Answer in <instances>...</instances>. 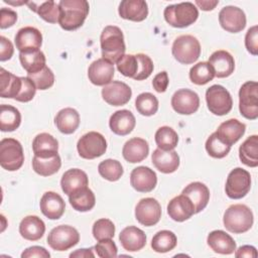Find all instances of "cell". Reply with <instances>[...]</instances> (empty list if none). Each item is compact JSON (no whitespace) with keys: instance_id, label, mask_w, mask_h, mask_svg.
I'll use <instances>...</instances> for the list:
<instances>
[{"instance_id":"6da1fadb","label":"cell","mask_w":258,"mask_h":258,"mask_svg":"<svg viewBox=\"0 0 258 258\" xmlns=\"http://www.w3.org/2000/svg\"><path fill=\"white\" fill-rule=\"evenodd\" d=\"M58 6V24L62 29L69 31L76 30L84 24L90 9L86 0H61Z\"/></svg>"},{"instance_id":"7a4b0ae2","label":"cell","mask_w":258,"mask_h":258,"mask_svg":"<svg viewBox=\"0 0 258 258\" xmlns=\"http://www.w3.org/2000/svg\"><path fill=\"white\" fill-rule=\"evenodd\" d=\"M100 44L103 58L112 63L125 54V42L122 30L115 25L106 26L100 36Z\"/></svg>"},{"instance_id":"3957f363","label":"cell","mask_w":258,"mask_h":258,"mask_svg":"<svg viewBox=\"0 0 258 258\" xmlns=\"http://www.w3.org/2000/svg\"><path fill=\"white\" fill-rule=\"evenodd\" d=\"M254 222L253 213L246 205L236 204L230 206L224 213L225 228L234 234H242L251 229Z\"/></svg>"},{"instance_id":"277c9868","label":"cell","mask_w":258,"mask_h":258,"mask_svg":"<svg viewBox=\"0 0 258 258\" xmlns=\"http://www.w3.org/2000/svg\"><path fill=\"white\" fill-rule=\"evenodd\" d=\"M163 15L165 21L172 27L184 28L197 21L199 11L194 3L181 2L166 6Z\"/></svg>"},{"instance_id":"5b68a950","label":"cell","mask_w":258,"mask_h":258,"mask_svg":"<svg viewBox=\"0 0 258 258\" xmlns=\"http://www.w3.org/2000/svg\"><path fill=\"white\" fill-rule=\"evenodd\" d=\"M171 52L178 62L182 64H190L197 61L200 57L201 44L197 37L192 35H179L172 43Z\"/></svg>"},{"instance_id":"8992f818","label":"cell","mask_w":258,"mask_h":258,"mask_svg":"<svg viewBox=\"0 0 258 258\" xmlns=\"http://www.w3.org/2000/svg\"><path fill=\"white\" fill-rule=\"evenodd\" d=\"M24 162L21 143L14 138H4L0 142V164L8 171L18 170Z\"/></svg>"},{"instance_id":"52a82bcc","label":"cell","mask_w":258,"mask_h":258,"mask_svg":"<svg viewBox=\"0 0 258 258\" xmlns=\"http://www.w3.org/2000/svg\"><path fill=\"white\" fill-rule=\"evenodd\" d=\"M239 110L243 117L249 120L258 118V84L249 81L242 85L239 91Z\"/></svg>"},{"instance_id":"ba28073f","label":"cell","mask_w":258,"mask_h":258,"mask_svg":"<svg viewBox=\"0 0 258 258\" xmlns=\"http://www.w3.org/2000/svg\"><path fill=\"white\" fill-rule=\"evenodd\" d=\"M79 155L85 159H94L102 156L107 150L105 137L96 131L84 134L77 143Z\"/></svg>"},{"instance_id":"9c48e42d","label":"cell","mask_w":258,"mask_h":258,"mask_svg":"<svg viewBox=\"0 0 258 258\" xmlns=\"http://www.w3.org/2000/svg\"><path fill=\"white\" fill-rule=\"evenodd\" d=\"M80 241L78 230L69 225L53 228L47 236V244L55 251H66L76 246Z\"/></svg>"},{"instance_id":"30bf717a","label":"cell","mask_w":258,"mask_h":258,"mask_svg":"<svg viewBox=\"0 0 258 258\" xmlns=\"http://www.w3.org/2000/svg\"><path fill=\"white\" fill-rule=\"evenodd\" d=\"M206 101L208 109L218 116L228 114L233 107V100L229 91L221 85H213L208 88Z\"/></svg>"},{"instance_id":"8fae6325","label":"cell","mask_w":258,"mask_h":258,"mask_svg":"<svg viewBox=\"0 0 258 258\" xmlns=\"http://www.w3.org/2000/svg\"><path fill=\"white\" fill-rule=\"evenodd\" d=\"M250 188L251 175L247 170L241 167H236L230 171L225 185L226 195L230 199H242L249 192Z\"/></svg>"},{"instance_id":"7c38bea8","label":"cell","mask_w":258,"mask_h":258,"mask_svg":"<svg viewBox=\"0 0 258 258\" xmlns=\"http://www.w3.org/2000/svg\"><path fill=\"white\" fill-rule=\"evenodd\" d=\"M135 217L143 226H154L161 218V206L153 198L142 199L136 205Z\"/></svg>"},{"instance_id":"4fadbf2b","label":"cell","mask_w":258,"mask_h":258,"mask_svg":"<svg viewBox=\"0 0 258 258\" xmlns=\"http://www.w3.org/2000/svg\"><path fill=\"white\" fill-rule=\"evenodd\" d=\"M219 22L226 31L238 33L246 26V15L239 7L225 6L219 13Z\"/></svg>"},{"instance_id":"5bb4252c","label":"cell","mask_w":258,"mask_h":258,"mask_svg":"<svg viewBox=\"0 0 258 258\" xmlns=\"http://www.w3.org/2000/svg\"><path fill=\"white\" fill-rule=\"evenodd\" d=\"M173 110L180 115H190L198 111L200 107L199 95L188 89L177 90L171 98Z\"/></svg>"},{"instance_id":"9a60e30c","label":"cell","mask_w":258,"mask_h":258,"mask_svg":"<svg viewBox=\"0 0 258 258\" xmlns=\"http://www.w3.org/2000/svg\"><path fill=\"white\" fill-rule=\"evenodd\" d=\"M131 96V88L120 81H113L102 89L103 100L112 106H123L127 104Z\"/></svg>"},{"instance_id":"2e32d148","label":"cell","mask_w":258,"mask_h":258,"mask_svg":"<svg viewBox=\"0 0 258 258\" xmlns=\"http://www.w3.org/2000/svg\"><path fill=\"white\" fill-rule=\"evenodd\" d=\"M115 69L114 63L105 58L94 60L88 69V78L96 86H106L112 82Z\"/></svg>"},{"instance_id":"e0dca14e","label":"cell","mask_w":258,"mask_h":258,"mask_svg":"<svg viewBox=\"0 0 258 258\" xmlns=\"http://www.w3.org/2000/svg\"><path fill=\"white\" fill-rule=\"evenodd\" d=\"M14 41L19 52L38 50L42 44V34L35 27L25 26L16 32Z\"/></svg>"},{"instance_id":"ac0fdd59","label":"cell","mask_w":258,"mask_h":258,"mask_svg":"<svg viewBox=\"0 0 258 258\" xmlns=\"http://www.w3.org/2000/svg\"><path fill=\"white\" fill-rule=\"evenodd\" d=\"M130 183L139 192H149L154 189L157 183L155 171L147 166H138L131 171Z\"/></svg>"},{"instance_id":"d6986e66","label":"cell","mask_w":258,"mask_h":258,"mask_svg":"<svg viewBox=\"0 0 258 258\" xmlns=\"http://www.w3.org/2000/svg\"><path fill=\"white\" fill-rule=\"evenodd\" d=\"M39 207L41 213L49 220L59 219L66 210L63 199L54 191H46L40 199Z\"/></svg>"},{"instance_id":"ffe728a7","label":"cell","mask_w":258,"mask_h":258,"mask_svg":"<svg viewBox=\"0 0 258 258\" xmlns=\"http://www.w3.org/2000/svg\"><path fill=\"white\" fill-rule=\"evenodd\" d=\"M167 214L175 222H183L188 220L195 213V207L190 200L180 195L170 200L167 205Z\"/></svg>"},{"instance_id":"44dd1931","label":"cell","mask_w":258,"mask_h":258,"mask_svg":"<svg viewBox=\"0 0 258 258\" xmlns=\"http://www.w3.org/2000/svg\"><path fill=\"white\" fill-rule=\"evenodd\" d=\"M119 15L123 19L139 22L148 15V6L144 0H123L118 9Z\"/></svg>"},{"instance_id":"7402d4cb","label":"cell","mask_w":258,"mask_h":258,"mask_svg":"<svg viewBox=\"0 0 258 258\" xmlns=\"http://www.w3.org/2000/svg\"><path fill=\"white\" fill-rule=\"evenodd\" d=\"M215 72L217 78L231 76L235 69V60L232 54L226 50H217L211 54L208 61Z\"/></svg>"},{"instance_id":"603a6c76","label":"cell","mask_w":258,"mask_h":258,"mask_svg":"<svg viewBox=\"0 0 258 258\" xmlns=\"http://www.w3.org/2000/svg\"><path fill=\"white\" fill-rule=\"evenodd\" d=\"M136 124V120L132 112L129 110H118L114 112L109 120V126L112 132L117 135L125 136L132 132Z\"/></svg>"},{"instance_id":"cb8c5ba5","label":"cell","mask_w":258,"mask_h":258,"mask_svg":"<svg viewBox=\"0 0 258 258\" xmlns=\"http://www.w3.org/2000/svg\"><path fill=\"white\" fill-rule=\"evenodd\" d=\"M119 240L122 247L129 252L139 251L146 245L145 233L135 226L124 228L119 235Z\"/></svg>"},{"instance_id":"d4e9b609","label":"cell","mask_w":258,"mask_h":258,"mask_svg":"<svg viewBox=\"0 0 258 258\" xmlns=\"http://www.w3.org/2000/svg\"><path fill=\"white\" fill-rule=\"evenodd\" d=\"M149 152V146L145 139L134 137L126 141L123 146L122 154L126 161L137 163L144 160Z\"/></svg>"},{"instance_id":"484cf974","label":"cell","mask_w":258,"mask_h":258,"mask_svg":"<svg viewBox=\"0 0 258 258\" xmlns=\"http://www.w3.org/2000/svg\"><path fill=\"white\" fill-rule=\"evenodd\" d=\"M182 195L186 196L195 207V213L202 212L208 205L210 200V190L206 184L200 181H195L187 184L182 189Z\"/></svg>"},{"instance_id":"4316f807","label":"cell","mask_w":258,"mask_h":258,"mask_svg":"<svg viewBox=\"0 0 258 258\" xmlns=\"http://www.w3.org/2000/svg\"><path fill=\"white\" fill-rule=\"evenodd\" d=\"M151 160L153 165L162 173L174 172L179 166V156L174 150L155 149L152 153Z\"/></svg>"},{"instance_id":"83f0119b","label":"cell","mask_w":258,"mask_h":258,"mask_svg":"<svg viewBox=\"0 0 258 258\" xmlns=\"http://www.w3.org/2000/svg\"><path fill=\"white\" fill-rule=\"evenodd\" d=\"M89 178L85 171L79 168H72L67 170L60 179V186L62 191L71 196L75 191L88 186Z\"/></svg>"},{"instance_id":"f1b7e54d","label":"cell","mask_w":258,"mask_h":258,"mask_svg":"<svg viewBox=\"0 0 258 258\" xmlns=\"http://www.w3.org/2000/svg\"><path fill=\"white\" fill-rule=\"evenodd\" d=\"M208 245L210 248L219 254L229 255L235 252L236 242L234 239L222 230L212 231L207 238Z\"/></svg>"},{"instance_id":"f546056e","label":"cell","mask_w":258,"mask_h":258,"mask_svg":"<svg viewBox=\"0 0 258 258\" xmlns=\"http://www.w3.org/2000/svg\"><path fill=\"white\" fill-rule=\"evenodd\" d=\"M246 125L237 119H229L218 127L216 133L228 145L232 146L245 133Z\"/></svg>"},{"instance_id":"4dcf8cb0","label":"cell","mask_w":258,"mask_h":258,"mask_svg":"<svg viewBox=\"0 0 258 258\" xmlns=\"http://www.w3.org/2000/svg\"><path fill=\"white\" fill-rule=\"evenodd\" d=\"M32 150L37 157H52L58 154V142L52 135L48 133H40L36 135L32 141Z\"/></svg>"},{"instance_id":"1f68e13d","label":"cell","mask_w":258,"mask_h":258,"mask_svg":"<svg viewBox=\"0 0 258 258\" xmlns=\"http://www.w3.org/2000/svg\"><path fill=\"white\" fill-rule=\"evenodd\" d=\"M45 232L44 222L37 216H27L19 224V233L22 238L28 241H37L42 238Z\"/></svg>"},{"instance_id":"d6a6232c","label":"cell","mask_w":258,"mask_h":258,"mask_svg":"<svg viewBox=\"0 0 258 258\" xmlns=\"http://www.w3.org/2000/svg\"><path fill=\"white\" fill-rule=\"evenodd\" d=\"M54 124L61 133L72 134L80 125V114L73 108L61 109L54 117Z\"/></svg>"},{"instance_id":"836d02e7","label":"cell","mask_w":258,"mask_h":258,"mask_svg":"<svg viewBox=\"0 0 258 258\" xmlns=\"http://www.w3.org/2000/svg\"><path fill=\"white\" fill-rule=\"evenodd\" d=\"M21 77H17L4 68L0 70V96L2 98L15 99L21 89Z\"/></svg>"},{"instance_id":"e575fe53","label":"cell","mask_w":258,"mask_h":258,"mask_svg":"<svg viewBox=\"0 0 258 258\" xmlns=\"http://www.w3.org/2000/svg\"><path fill=\"white\" fill-rule=\"evenodd\" d=\"M239 158L247 166H258V136L248 137L239 147Z\"/></svg>"},{"instance_id":"d590c367","label":"cell","mask_w":258,"mask_h":258,"mask_svg":"<svg viewBox=\"0 0 258 258\" xmlns=\"http://www.w3.org/2000/svg\"><path fill=\"white\" fill-rule=\"evenodd\" d=\"M69 202L76 211L88 212L95 207L96 198L92 189L86 186L69 196Z\"/></svg>"},{"instance_id":"8d00e7d4","label":"cell","mask_w":258,"mask_h":258,"mask_svg":"<svg viewBox=\"0 0 258 258\" xmlns=\"http://www.w3.org/2000/svg\"><path fill=\"white\" fill-rule=\"evenodd\" d=\"M21 123V114L19 110L11 105L3 104L0 107V129L3 132H12L16 130Z\"/></svg>"},{"instance_id":"74e56055","label":"cell","mask_w":258,"mask_h":258,"mask_svg":"<svg viewBox=\"0 0 258 258\" xmlns=\"http://www.w3.org/2000/svg\"><path fill=\"white\" fill-rule=\"evenodd\" d=\"M31 10L36 12L40 18L48 23H56L59 18V6L52 0L45 2H26Z\"/></svg>"},{"instance_id":"f35d334b","label":"cell","mask_w":258,"mask_h":258,"mask_svg":"<svg viewBox=\"0 0 258 258\" xmlns=\"http://www.w3.org/2000/svg\"><path fill=\"white\" fill-rule=\"evenodd\" d=\"M19 60L28 74H35L45 67V55L40 49L19 52Z\"/></svg>"},{"instance_id":"ab89813d","label":"cell","mask_w":258,"mask_h":258,"mask_svg":"<svg viewBox=\"0 0 258 258\" xmlns=\"http://www.w3.org/2000/svg\"><path fill=\"white\" fill-rule=\"evenodd\" d=\"M60 166L61 160L58 154L48 158H41L34 155L32 158V168L41 176H49L56 173Z\"/></svg>"},{"instance_id":"60d3db41","label":"cell","mask_w":258,"mask_h":258,"mask_svg":"<svg viewBox=\"0 0 258 258\" xmlns=\"http://www.w3.org/2000/svg\"><path fill=\"white\" fill-rule=\"evenodd\" d=\"M176 243L177 239L173 232L162 230L153 236L151 240V248L157 253H166L174 249Z\"/></svg>"},{"instance_id":"b9f144b4","label":"cell","mask_w":258,"mask_h":258,"mask_svg":"<svg viewBox=\"0 0 258 258\" xmlns=\"http://www.w3.org/2000/svg\"><path fill=\"white\" fill-rule=\"evenodd\" d=\"M155 143L161 150H173L178 143V135L171 127H159L155 133Z\"/></svg>"},{"instance_id":"7bdbcfd3","label":"cell","mask_w":258,"mask_h":258,"mask_svg":"<svg viewBox=\"0 0 258 258\" xmlns=\"http://www.w3.org/2000/svg\"><path fill=\"white\" fill-rule=\"evenodd\" d=\"M215 78V72L207 61H201L189 70L190 81L199 86L206 85Z\"/></svg>"},{"instance_id":"ee69618b","label":"cell","mask_w":258,"mask_h":258,"mask_svg":"<svg viewBox=\"0 0 258 258\" xmlns=\"http://www.w3.org/2000/svg\"><path fill=\"white\" fill-rule=\"evenodd\" d=\"M98 171L102 177L109 181H117L123 175V167L118 160L105 159L98 165Z\"/></svg>"},{"instance_id":"f6af8a7d","label":"cell","mask_w":258,"mask_h":258,"mask_svg":"<svg viewBox=\"0 0 258 258\" xmlns=\"http://www.w3.org/2000/svg\"><path fill=\"white\" fill-rule=\"evenodd\" d=\"M135 107L141 115L152 116L158 110V100L151 93H141L135 100Z\"/></svg>"},{"instance_id":"bcb514c9","label":"cell","mask_w":258,"mask_h":258,"mask_svg":"<svg viewBox=\"0 0 258 258\" xmlns=\"http://www.w3.org/2000/svg\"><path fill=\"white\" fill-rule=\"evenodd\" d=\"M206 150L214 158H223L231 150V146L226 144L216 132L212 133L206 141Z\"/></svg>"},{"instance_id":"7dc6e473","label":"cell","mask_w":258,"mask_h":258,"mask_svg":"<svg viewBox=\"0 0 258 258\" xmlns=\"http://www.w3.org/2000/svg\"><path fill=\"white\" fill-rule=\"evenodd\" d=\"M93 236L97 241L112 239L115 235V225L109 219H99L93 225Z\"/></svg>"},{"instance_id":"c3c4849f","label":"cell","mask_w":258,"mask_h":258,"mask_svg":"<svg viewBox=\"0 0 258 258\" xmlns=\"http://www.w3.org/2000/svg\"><path fill=\"white\" fill-rule=\"evenodd\" d=\"M27 77L34 83L37 90H47L54 83V75L48 67H44L41 71L35 74H28Z\"/></svg>"},{"instance_id":"681fc988","label":"cell","mask_w":258,"mask_h":258,"mask_svg":"<svg viewBox=\"0 0 258 258\" xmlns=\"http://www.w3.org/2000/svg\"><path fill=\"white\" fill-rule=\"evenodd\" d=\"M117 70L125 77L134 78L138 71V60L136 54H124L116 62Z\"/></svg>"},{"instance_id":"f907efd6","label":"cell","mask_w":258,"mask_h":258,"mask_svg":"<svg viewBox=\"0 0 258 258\" xmlns=\"http://www.w3.org/2000/svg\"><path fill=\"white\" fill-rule=\"evenodd\" d=\"M136 57L138 60V71L133 79L136 81H142L152 74L154 66L151 58L144 53H137Z\"/></svg>"},{"instance_id":"816d5d0a","label":"cell","mask_w":258,"mask_h":258,"mask_svg":"<svg viewBox=\"0 0 258 258\" xmlns=\"http://www.w3.org/2000/svg\"><path fill=\"white\" fill-rule=\"evenodd\" d=\"M21 81H22L21 89L19 91V94L14 100L18 102L26 103L33 99L36 92V87L28 77H21Z\"/></svg>"},{"instance_id":"f5cc1de1","label":"cell","mask_w":258,"mask_h":258,"mask_svg":"<svg viewBox=\"0 0 258 258\" xmlns=\"http://www.w3.org/2000/svg\"><path fill=\"white\" fill-rule=\"evenodd\" d=\"M97 256L101 258L106 257H116L117 256V246L111 239H104L99 241L94 247Z\"/></svg>"},{"instance_id":"db71d44e","label":"cell","mask_w":258,"mask_h":258,"mask_svg":"<svg viewBox=\"0 0 258 258\" xmlns=\"http://www.w3.org/2000/svg\"><path fill=\"white\" fill-rule=\"evenodd\" d=\"M245 46L252 55L258 54V26L257 25L250 27L246 32Z\"/></svg>"},{"instance_id":"11a10c76","label":"cell","mask_w":258,"mask_h":258,"mask_svg":"<svg viewBox=\"0 0 258 258\" xmlns=\"http://www.w3.org/2000/svg\"><path fill=\"white\" fill-rule=\"evenodd\" d=\"M17 20V13L9 8H1L0 10V27L5 29L14 25Z\"/></svg>"},{"instance_id":"9f6ffc18","label":"cell","mask_w":258,"mask_h":258,"mask_svg":"<svg viewBox=\"0 0 258 258\" xmlns=\"http://www.w3.org/2000/svg\"><path fill=\"white\" fill-rule=\"evenodd\" d=\"M0 60L5 61L12 57L14 52V47L12 42L5 36H0Z\"/></svg>"},{"instance_id":"6f0895ef","label":"cell","mask_w":258,"mask_h":258,"mask_svg":"<svg viewBox=\"0 0 258 258\" xmlns=\"http://www.w3.org/2000/svg\"><path fill=\"white\" fill-rule=\"evenodd\" d=\"M168 83H169V80H168V75L165 71L163 72H160L158 73L154 78H153V81H152V86H153V89L158 92V93H163L166 91L167 87H168Z\"/></svg>"},{"instance_id":"680465c9","label":"cell","mask_w":258,"mask_h":258,"mask_svg":"<svg viewBox=\"0 0 258 258\" xmlns=\"http://www.w3.org/2000/svg\"><path fill=\"white\" fill-rule=\"evenodd\" d=\"M21 257L22 258H33V257H37V258H49L50 254L49 252L40 246H32L29 247L27 249H25L22 253H21Z\"/></svg>"},{"instance_id":"91938a15","label":"cell","mask_w":258,"mask_h":258,"mask_svg":"<svg viewBox=\"0 0 258 258\" xmlns=\"http://www.w3.org/2000/svg\"><path fill=\"white\" fill-rule=\"evenodd\" d=\"M235 256L236 257H250V258H256L257 257V251L256 248L250 245H244L241 246L238 250H235Z\"/></svg>"},{"instance_id":"94428289","label":"cell","mask_w":258,"mask_h":258,"mask_svg":"<svg viewBox=\"0 0 258 258\" xmlns=\"http://www.w3.org/2000/svg\"><path fill=\"white\" fill-rule=\"evenodd\" d=\"M196 4L204 11H210L213 10L218 4L219 1L218 0H197Z\"/></svg>"},{"instance_id":"6125c7cd","label":"cell","mask_w":258,"mask_h":258,"mask_svg":"<svg viewBox=\"0 0 258 258\" xmlns=\"http://www.w3.org/2000/svg\"><path fill=\"white\" fill-rule=\"evenodd\" d=\"M92 248L90 249H78L77 251L73 252L70 254V257H84V258H87V257H94V253L92 252Z\"/></svg>"}]
</instances>
